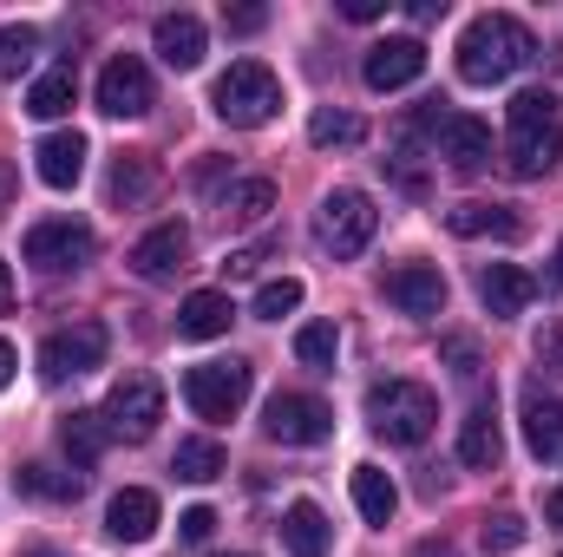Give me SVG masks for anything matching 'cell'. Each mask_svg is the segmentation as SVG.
<instances>
[{
	"instance_id": "29",
	"label": "cell",
	"mask_w": 563,
	"mask_h": 557,
	"mask_svg": "<svg viewBox=\"0 0 563 557\" xmlns=\"http://www.w3.org/2000/svg\"><path fill=\"white\" fill-rule=\"evenodd\" d=\"M223 446L217 439H177V452H170V472L177 479H190V485H210V479H223Z\"/></svg>"
},
{
	"instance_id": "2",
	"label": "cell",
	"mask_w": 563,
	"mask_h": 557,
	"mask_svg": "<svg viewBox=\"0 0 563 557\" xmlns=\"http://www.w3.org/2000/svg\"><path fill=\"white\" fill-rule=\"evenodd\" d=\"M563 157V119H558V92L531 86L505 106V171L511 177H544Z\"/></svg>"
},
{
	"instance_id": "23",
	"label": "cell",
	"mask_w": 563,
	"mask_h": 557,
	"mask_svg": "<svg viewBox=\"0 0 563 557\" xmlns=\"http://www.w3.org/2000/svg\"><path fill=\"white\" fill-rule=\"evenodd\" d=\"M33 164H40V184L73 190L79 171H86V139H79V132H46V139L33 144Z\"/></svg>"
},
{
	"instance_id": "9",
	"label": "cell",
	"mask_w": 563,
	"mask_h": 557,
	"mask_svg": "<svg viewBox=\"0 0 563 557\" xmlns=\"http://www.w3.org/2000/svg\"><path fill=\"white\" fill-rule=\"evenodd\" d=\"M157 419H164V387H157V374H125L112 394H106V426H112V439H151L157 433Z\"/></svg>"
},
{
	"instance_id": "32",
	"label": "cell",
	"mask_w": 563,
	"mask_h": 557,
	"mask_svg": "<svg viewBox=\"0 0 563 557\" xmlns=\"http://www.w3.org/2000/svg\"><path fill=\"white\" fill-rule=\"evenodd\" d=\"M361 139H367V125H361L354 112H328V106H321V112L308 119V144H321V151H334V144H361Z\"/></svg>"
},
{
	"instance_id": "45",
	"label": "cell",
	"mask_w": 563,
	"mask_h": 557,
	"mask_svg": "<svg viewBox=\"0 0 563 557\" xmlns=\"http://www.w3.org/2000/svg\"><path fill=\"white\" fill-rule=\"evenodd\" d=\"M544 525H558V532H563V485H558V492H544Z\"/></svg>"
},
{
	"instance_id": "4",
	"label": "cell",
	"mask_w": 563,
	"mask_h": 557,
	"mask_svg": "<svg viewBox=\"0 0 563 557\" xmlns=\"http://www.w3.org/2000/svg\"><path fill=\"white\" fill-rule=\"evenodd\" d=\"M210 106H217V119H223V125L256 132V125H269V119L282 112V79L263 66V59H236V66L217 79Z\"/></svg>"
},
{
	"instance_id": "14",
	"label": "cell",
	"mask_w": 563,
	"mask_h": 557,
	"mask_svg": "<svg viewBox=\"0 0 563 557\" xmlns=\"http://www.w3.org/2000/svg\"><path fill=\"white\" fill-rule=\"evenodd\" d=\"M387 302L400 308V315H413V321H426V315H439L445 308V276H439V263H400V270H387Z\"/></svg>"
},
{
	"instance_id": "37",
	"label": "cell",
	"mask_w": 563,
	"mask_h": 557,
	"mask_svg": "<svg viewBox=\"0 0 563 557\" xmlns=\"http://www.w3.org/2000/svg\"><path fill=\"white\" fill-rule=\"evenodd\" d=\"M269 256H276V237H263V243H250V250H230V256H223V276H256Z\"/></svg>"
},
{
	"instance_id": "17",
	"label": "cell",
	"mask_w": 563,
	"mask_h": 557,
	"mask_svg": "<svg viewBox=\"0 0 563 557\" xmlns=\"http://www.w3.org/2000/svg\"><path fill=\"white\" fill-rule=\"evenodd\" d=\"M151 53H157L170 73L203 66V20H197V13H164V20L151 26Z\"/></svg>"
},
{
	"instance_id": "15",
	"label": "cell",
	"mask_w": 563,
	"mask_h": 557,
	"mask_svg": "<svg viewBox=\"0 0 563 557\" xmlns=\"http://www.w3.org/2000/svg\"><path fill=\"white\" fill-rule=\"evenodd\" d=\"M184 256H190V230H184V223H157V230H144L139 243H132L125 263H132L144 282H164V276L184 270Z\"/></svg>"
},
{
	"instance_id": "49",
	"label": "cell",
	"mask_w": 563,
	"mask_h": 557,
	"mask_svg": "<svg viewBox=\"0 0 563 557\" xmlns=\"http://www.w3.org/2000/svg\"><path fill=\"white\" fill-rule=\"evenodd\" d=\"M558 282H563V243H558Z\"/></svg>"
},
{
	"instance_id": "43",
	"label": "cell",
	"mask_w": 563,
	"mask_h": 557,
	"mask_svg": "<svg viewBox=\"0 0 563 557\" xmlns=\"http://www.w3.org/2000/svg\"><path fill=\"white\" fill-rule=\"evenodd\" d=\"M445 13V0H413V26H432Z\"/></svg>"
},
{
	"instance_id": "26",
	"label": "cell",
	"mask_w": 563,
	"mask_h": 557,
	"mask_svg": "<svg viewBox=\"0 0 563 557\" xmlns=\"http://www.w3.org/2000/svg\"><path fill=\"white\" fill-rule=\"evenodd\" d=\"M328 538H334V532H328V512H321V505L295 499V505L282 512V545L295 557H328Z\"/></svg>"
},
{
	"instance_id": "7",
	"label": "cell",
	"mask_w": 563,
	"mask_h": 557,
	"mask_svg": "<svg viewBox=\"0 0 563 557\" xmlns=\"http://www.w3.org/2000/svg\"><path fill=\"white\" fill-rule=\"evenodd\" d=\"M184 401L197 419H236L250 401V361H197L184 374Z\"/></svg>"
},
{
	"instance_id": "11",
	"label": "cell",
	"mask_w": 563,
	"mask_h": 557,
	"mask_svg": "<svg viewBox=\"0 0 563 557\" xmlns=\"http://www.w3.org/2000/svg\"><path fill=\"white\" fill-rule=\"evenodd\" d=\"M151 106H157V86H151V66H144L139 53L106 59V73H99V112H112V119H144Z\"/></svg>"
},
{
	"instance_id": "38",
	"label": "cell",
	"mask_w": 563,
	"mask_h": 557,
	"mask_svg": "<svg viewBox=\"0 0 563 557\" xmlns=\"http://www.w3.org/2000/svg\"><path fill=\"white\" fill-rule=\"evenodd\" d=\"M445 361H452V374H459V381H478V368H485L472 335H445Z\"/></svg>"
},
{
	"instance_id": "21",
	"label": "cell",
	"mask_w": 563,
	"mask_h": 557,
	"mask_svg": "<svg viewBox=\"0 0 563 557\" xmlns=\"http://www.w3.org/2000/svg\"><path fill=\"white\" fill-rule=\"evenodd\" d=\"M164 190V171H157V157H144V151H125L119 164H112V177H106V197L119 204V210H139Z\"/></svg>"
},
{
	"instance_id": "34",
	"label": "cell",
	"mask_w": 563,
	"mask_h": 557,
	"mask_svg": "<svg viewBox=\"0 0 563 557\" xmlns=\"http://www.w3.org/2000/svg\"><path fill=\"white\" fill-rule=\"evenodd\" d=\"M33 59H40V33L33 26H7L0 33V79H20Z\"/></svg>"
},
{
	"instance_id": "8",
	"label": "cell",
	"mask_w": 563,
	"mask_h": 557,
	"mask_svg": "<svg viewBox=\"0 0 563 557\" xmlns=\"http://www.w3.org/2000/svg\"><path fill=\"white\" fill-rule=\"evenodd\" d=\"M106 348H112V335H106V321H73V328H53L46 341H40V381H73V374H92L99 361H106Z\"/></svg>"
},
{
	"instance_id": "22",
	"label": "cell",
	"mask_w": 563,
	"mask_h": 557,
	"mask_svg": "<svg viewBox=\"0 0 563 557\" xmlns=\"http://www.w3.org/2000/svg\"><path fill=\"white\" fill-rule=\"evenodd\" d=\"M157 492H144V485H125L112 505H106V532L119 538V545H144L151 532H157Z\"/></svg>"
},
{
	"instance_id": "46",
	"label": "cell",
	"mask_w": 563,
	"mask_h": 557,
	"mask_svg": "<svg viewBox=\"0 0 563 557\" xmlns=\"http://www.w3.org/2000/svg\"><path fill=\"white\" fill-rule=\"evenodd\" d=\"M413 557H459V551H452L445 538H420V545H413Z\"/></svg>"
},
{
	"instance_id": "20",
	"label": "cell",
	"mask_w": 563,
	"mask_h": 557,
	"mask_svg": "<svg viewBox=\"0 0 563 557\" xmlns=\"http://www.w3.org/2000/svg\"><path fill=\"white\" fill-rule=\"evenodd\" d=\"M230 321H236V302L223 288H197L177 308V335L184 341H217V335H230Z\"/></svg>"
},
{
	"instance_id": "41",
	"label": "cell",
	"mask_w": 563,
	"mask_h": 557,
	"mask_svg": "<svg viewBox=\"0 0 563 557\" xmlns=\"http://www.w3.org/2000/svg\"><path fill=\"white\" fill-rule=\"evenodd\" d=\"M538 361H544L551 374H563V321H551V328L538 335Z\"/></svg>"
},
{
	"instance_id": "31",
	"label": "cell",
	"mask_w": 563,
	"mask_h": 557,
	"mask_svg": "<svg viewBox=\"0 0 563 557\" xmlns=\"http://www.w3.org/2000/svg\"><path fill=\"white\" fill-rule=\"evenodd\" d=\"M334 354H341V328H334V321L295 328V361H301V368H334Z\"/></svg>"
},
{
	"instance_id": "47",
	"label": "cell",
	"mask_w": 563,
	"mask_h": 557,
	"mask_svg": "<svg viewBox=\"0 0 563 557\" xmlns=\"http://www.w3.org/2000/svg\"><path fill=\"white\" fill-rule=\"evenodd\" d=\"M13 308V270H7V256H0V315Z\"/></svg>"
},
{
	"instance_id": "48",
	"label": "cell",
	"mask_w": 563,
	"mask_h": 557,
	"mask_svg": "<svg viewBox=\"0 0 563 557\" xmlns=\"http://www.w3.org/2000/svg\"><path fill=\"white\" fill-rule=\"evenodd\" d=\"M13 368H20V361H13V348H7V341H0V387H7V381H13Z\"/></svg>"
},
{
	"instance_id": "39",
	"label": "cell",
	"mask_w": 563,
	"mask_h": 557,
	"mask_svg": "<svg viewBox=\"0 0 563 557\" xmlns=\"http://www.w3.org/2000/svg\"><path fill=\"white\" fill-rule=\"evenodd\" d=\"M223 26L250 40V33H263V26H269V7H223Z\"/></svg>"
},
{
	"instance_id": "6",
	"label": "cell",
	"mask_w": 563,
	"mask_h": 557,
	"mask_svg": "<svg viewBox=\"0 0 563 557\" xmlns=\"http://www.w3.org/2000/svg\"><path fill=\"white\" fill-rule=\"evenodd\" d=\"M92 250H99V237H92V223H79V217H46V223H33L26 243H20V256H26L33 270H46V276H66V270H79V263H92Z\"/></svg>"
},
{
	"instance_id": "33",
	"label": "cell",
	"mask_w": 563,
	"mask_h": 557,
	"mask_svg": "<svg viewBox=\"0 0 563 557\" xmlns=\"http://www.w3.org/2000/svg\"><path fill=\"white\" fill-rule=\"evenodd\" d=\"M20 492H33V499H79L86 479L79 472H53V466H20Z\"/></svg>"
},
{
	"instance_id": "40",
	"label": "cell",
	"mask_w": 563,
	"mask_h": 557,
	"mask_svg": "<svg viewBox=\"0 0 563 557\" xmlns=\"http://www.w3.org/2000/svg\"><path fill=\"white\" fill-rule=\"evenodd\" d=\"M177 525H184V538H190V545H210V532H217V512H210V505H190Z\"/></svg>"
},
{
	"instance_id": "19",
	"label": "cell",
	"mask_w": 563,
	"mask_h": 557,
	"mask_svg": "<svg viewBox=\"0 0 563 557\" xmlns=\"http://www.w3.org/2000/svg\"><path fill=\"white\" fill-rule=\"evenodd\" d=\"M445 230L452 237H498V243H518L525 237V217L511 204H452L445 210Z\"/></svg>"
},
{
	"instance_id": "42",
	"label": "cell",
	"mask_w": 563,
	"mask_h": 557,
	"mask_svg": "<svg viewBox=\"0 0 563 557\" xmlns=\"http://www.w3.org/2000/svg\"><path fill=\"white\" fill-rule=\"evenodd\" d=\"M341 13H347V20H380L387 0H341Z\"/></svg>"
},
{
	"instance_id": "1",
	"label": "cell",
	"mask_w": 563,
	"mask_h": 557,
	"mask_svg": "<svg viewBox=\"0 0 563 557\" xmlns=\"http://www.w3.org/2000/svg\"><path fill=\"white\" fill-rule=\"evenodd\" d=\"M538 59V40L518 13H478L459 33V79L465 86H505L518 66Z\"/></svg>"
},
{
	"instance_id": "28",
	"label": "cell",
	"mask_w": 563,
	"mask_h": 557,
	"mask_svg": "<svg viewBox=\"0 0 563 557\" xmlns=\"http://www.w3.org/2000/svg\"><path fill=\"white\" fill-rule=\"evenodd\" d=\"M73 99H79V79H73V66H53V73H40V79H33V92H26V112H33V119H66V112H73Z\"/></svg>"
},
{
	"instance_id": "44",
	"label": "cell",
	"mask_w": 563,
	"mask_h": 557,
	"mask_svg": "<svg viewBox=\"0 0 563 557\" xmlns=\"http://www.w3.org/2000/svg\"><path fill=\"white\" fill-rule=\"evenodd\" d=\"M13 190H20V177H13V164H0V210H13Z\"/></svg>"
},
{
	"instance_id": "30",
	"label": "cell",
	"mask_w": 563,
	"mask_h": 557,
	"mask_svg": "<svg viewBox=\"0 0 563 557\" xmlns=\"http://www.w3.org/2000/svg\"><path fill=\"white\" fill-rule=\"evenodd\" d=\"M269 210H276V184L269 177H243V184L223 190V217L230 223H263Z\"/></svg>"
},
{
	"instance_id": "5",
	"label": "cell",
	"mask_w": 563,
	"mask_h": 557,
	"mask_svg": "<svg viewBox=\"0 0 563 557\" xmlns=\"http://www.w3.org/2000/svg\"><path fill=\"white\" fill-rule=\"evenodd\" d=\"M374 230H380V210H374L367 190H328L321 210H314V237H321L328 256H361L374 243Z\"/></svg>"
},
{
	"instance_id": "13",
	"label": "cell",
	"mask_w": 563,
	"mask_h": 557,
	"mask_svg": "<svg viewBox=\"0 0 563 557\" xmlns=\"http://www.w3.org/2000/svg\"><path fill=\"white\" fill-rule=\"evenodd\" d=\"M420 73H426V46L413 33L380 40V46H367V59H361V79H367L374 92H400V86H413Z\"/></svg>"
},
{
	"instance_id": "12",
	"label": "cell",
	"mask_w": 563,
	"mask_h": 557,
	"mask_svg": "<svg viewBox=\"0 0 563 557\" xmlns=\"http://www.w3.org/2000/svg\"><path fill=\"white\" fill-rule=\"evenodd\" d=\"M432 151H439L459 177H478V171L492 164V125L472 119V112H445L439 132H432Z\"/></svg>"
},
{
	"instance_id": "35",
	"label": "cell",
	"mask_w": 563,
	"mask_h": 557,
	"mask_svg": "<svg viewBox=\"0 0 563 557\" xmlns=\"http://www.w3.org/2000/svg\"><path fill=\"white\" fill-rule=\"evenodd\" d=\"M295 308H301V282L295 276H276V282L256 288V315H263V321H282V315H295Z\"/></svg>"
},
{
	"instance_id": "18",
	"label": "cell",
	"mask_w": 563,
	"mask_h": 557,
	"mask_svg": "<svg viewBox=\"0 0 563 557\" xmlns=\"http://www.w3.org/2000/svg\"><path fill=\"white\" fill-rule=\"evenodd\" d=\"M459 459H465L472 472H492V466L505 459V433H498V407H492V401H472V414L459 426Z\"/></svg>"
},
{
	"instance_id": "16",
	"label": "cell",
	"mask_w": 563,
	"mask_h": 557,
	"mask_svg": "<svg viewBox=\"0 0 563 557\" xmlns=\"http://www.w3.org/2000/svg\"><path fill=\"white\" fill-rule=\"evenodd\" d=\"M478 302H485L498 321H511V315H525V308L538 302V276L518 270V263H485V270H478Z\"/></svg>"
},
{
	"instance_id": "3",
	"label": "cell",
	"mask_w": 563,
	"mask_h": 557,
	"mask_svg": "<svg viewBox=\"0 0 563 557\" xmlns=\"http://www.w3.org/2000/svg\"><path fill=\"white\" fill-rule=\"evenodd\" d=\"M367 426L394 446H426L439 426V394L426 381H374L367 387Z\"/></svg>"
},
{
	"instance_id": "36",
	"label": "cell",
	"mask_w": 563,
	"mask_h": 557,
	"mask_svg": "<svg viewBox=\"0 0 563 557\" xmlns=\"http://www.w3.org/2000/svg\"><path fill=\"white\" fill-rule=\"evenodd\" d=\"M525 545V518L518 512H498V518H485V551H518Z\"/></svg>"
},
{
	"instance_id": "27",
	"label": "cell",
	"mask_w": 563,
	"mask_h": 557,
	"mask_svg": "<svg viewBox=\"0 0 563 557\" xmlns=\"http://www.w3.org/2000/svg\"><path fill=\"white\" fill-rule=\"evenodd\" d=\"M354 505H361L367 525H394V512H400V485H394L380 466H354Z\"/></svg>"
},
{
	"instance_id": "24",
	"label": "cell",
	"mask_w": 563,
	"mask_h": 557,
	"mask_svg": "<svg viewBox=\"0 0 563 557\" xmlns=\"http://www.w3.org/2000/svg\"><path fill=\"white\" fill-rule=\"evenodd\" d=\"M525 446H531L538 459L563 466V401H551L544 387L525 394Z\"/></svg>"
},
{
	"instance_id": "25",
	"label": "cell",
	"mask_w": 563,
	"mask_h": 557,
	"mask_svg": "<svg viewBox=\"0 0 563 557\" xmlns=\"http://www.w3.org/2000/svg\"><path fill=\"white\" fill-rule=\"evenodd\" d=\"M59 446H66V459H73V472H86L106 446H112V426H106V407L92 414V407H79V414L59 419Z\"/></svg>"
},
{
	"instance_id": "10",
	"label": "cell",
	"mask_w": 563,
	"mask_h": 557,
	"mask_svg": "<svg viewBox=\"0 0 563 557\" xmlns=\"http://www.w3.org/2000/svg\"><path fill=\"white\" fill-rule=\"evenodd\" d=\"M263 433H269L276 446H321V439L334 433V407L314 401V394H276V401L263 407Z\"/></svg>"
},
{
	"instance_id": "50",
	"label": "cell",
	"mask_w": 563,
	"mask_h": 557,
	"mask_svg": "<svg viewBox=\"0 0 563 557\" xmlns=\"http://www.w3.org/2000/svg\"><path fill=\"white\" fill-rule=\"evenodd\" d=\"M26 557H53V551H26Z\"/></svg>"
}]
</instances>
